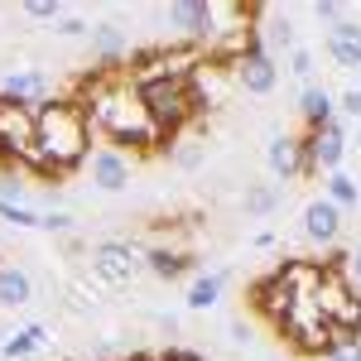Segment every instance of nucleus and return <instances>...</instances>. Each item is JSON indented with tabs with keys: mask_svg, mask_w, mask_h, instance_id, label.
<instances>
[{
	"mask_svg": "<svg viewBox=\"0 0 361 361\" xmlns=\"http://www.w3.org/2000/svg\"><path fill=\"white\" fill-rule=\"evenodd\" d=\"M78 106L87 111L92 130L111 140V149H135V154H154L164 149V130L154 126V116L145 106V92L130 82V73H92L82 82Z\"/></svg>",
	"mask_w": 361,
	"mask_h": 361,
	"instance_id": "f257e3e1",
	"label": "nucleus"
},
{
	"mask_svg": "<svg viewBox=\"0 0 361 361\" xmlns=\"http://www.w3.org/2000/svg\"><path fill=\"white\" fill-rule=\"evenodd\" d=\"M92 121L78 102H49L44 111H39V154H44V164H49V178H68V173H78V169L92 159Z\"/></svg>",
	"mask_w": 361,
	"mask_h": 361,
	"instance_id": "f03ea898",
	"label": "nucleus"
},
{
	"mask_svg": "<svg viewBox=\"0 0 361 361\" xmlns=\"http://www.w3.org/2000/svg\"><path fill=\"white\" fill-rule=\"evenodd\" d=\"M0 164H15L34 178H49V164L39 154V111L0 97Z\"/></svg>",
	"mask_w": 361,
	"mask_h": 361,
	"instance_id": "7ed1b4c3",
	"label": "nucleus"
},
{
	"mask_svg": "<svg viewBox=\"0 0 361 361\" xmlns=\"http://www.w3.org/2000/svg\"><path fill=\"white\" fill-rule=\"evenodd\" d=\"M342 265H347V255L323 260V284H318L313 304H318V313L333 323L337 337H361V289L347 279Z\"/></svg>",
	"mask_w": 361,
	"mask_h": 361,
	"instance_id": "20e7f679",
	"label": "nucleus"
},
{
	"mask_svg": "<svg viewBox=\"0 0 361 361\" xmlns=\"http://www.w3.org/2000/svg\"><path fill=\"white\" fill-rule=\"evenodd\" d=\"M140 92H145V106L154 116V126L164 130V140H178L202 116L188 82H154V87H140Z\"/></svg>",
	"mask_w": 361,
	"mask_h": 361,
	"instance_id": "39448f33",
	"label": "nucleus"
},
{
	"mask_svg": "<svg viewBox=\"0 0 361 361\" xmlns=\"http://www.w3.org/2000/svg\"><path fill=\"white\" fill-rule=\"evenodd\" d=\"M275 333L284 337L294 352H304V357H323V352L333 347V337H337L333 323L318 313V304H313V299H299V304L289 308V318L279 323Z\"/></svg>",
	"mask_w": 361,
	"mask_h": 361,
	"instance_id": "423d86ee",
	"label": "nucleus"
},
{
	"mask_svg": "<svg viewBox=\"0 0 361 361\" xmlns=\"http://www.w3.org/2000/svg\"><path fill=\"white\" fill-rule=\"evenodd\" d=\"M87 260H92V275L102 284H130L145 270V250H135L130 241H97L87 250Z\"/></svg>",
	"mask_w": 361,
	"mask_h": 361,
	"instance_id": "0eeeda50",
	"label": "nucleus"
},
{
	"mask_svg": "<svg viewBox=\"0 0 361 361\" xmlns=\"http://www.w3.org/2000/svg\"><path fill=\"white\" fill-rule=\"evenodd\" d=\"M304 149H308V178H328V173H337L342 169V159H347V149H352V140H347V121L337 116L333 126H323V130H308L304 135Z\"/></svg>",
	"mask_w": 361,
	"mask_h": 361,
	"instance_id": "6e6552de",
	"label": "nucleus"
},
{
	"mask_svg": "<svg viewBox=\"0 0 361 361\" xmlns=\"http://www.w3.org/2000/svg\"><path fill=\"white\" fill-rule=\"evenodd\" d=\"M164 25H173L183 34V44H212V34H217V10H212V0H173L164 10Z\"/></svg>",
	"mask_w": 361,
	"mask_h": 361,
	"instance_id": "1a4fd4ad",
	"label": "nucleus"
},
{
	"mask_svg": "<svg viewBox=\"0 0 361 361\" xmlns=\"http://www.w3.org/2000/svg\"><path fill=\"white\" fill-rule=\"evenodd\" d=\"M0 97L44 111V106L54 102V82H49L44 68H5V73H0Z\"/></svg>",
	"mask_w": 361,
	"mask_h": 361,
	"instance_id": "9d476101",
	"label": "nucleus"
},
{
	"mask_svg": "<svg viewBox=\"0 0 361 361\" xmlns=\"http://www.w3.org/2000/svg\"><path fill=\"white\" fill-rule=\"evenodd\" d=\"M188 87H193L197 111H207V106H226L231 92H236V73H231L226 63H217V58H202V63L193 68V78H188Z\"/></svg>",
	"mask_w": 361,
	"mask_h": 361,
	"instance_id": "9b49d317",
	"label": "nucleus"
},
{
	"mask_svg": "<svg viewBox=\"0 0 361 361\" xmlns=\"http://www.w3.org/2000/svg\"><path fill=\"white\" fill-rule=\"evenodd\" d=\"M231 73H236V87L250 92V97H270V92L279 87V68H275V58L260 49V39H255L246 54L231 63Z\"/></svg>",
	"mask_w": 361,
	"mask_h": 361,
	"instance_id": "f8f14e48",
	"label": "nucleus"
},
{
	"mask_svg": "<svg viewBox=\"0 0 361 361\" xmlns=\"http://www.w3.org/2000/svg\"><path fill=\"white\" fill-rule=\"evenodd\" d=\"M87 173H92V188H102V193H121V188H130L135 159H130L126 149H111V145H102V149H92V159H87Z\"/></svg>",
	"mask_w": 361,
	"mask_h": 361,
	"instance_id": "ddd939ff",
	"label": "nucleus"
},
{
	"mask_svg": "<svg viewBox=\"0 0 361 361\" xmlns=\"http://www.w3.org/2000/svg\"><path fill=\"white\" fill-rule=\"evenodd\" d=\"M265 164H270V173H275V178H284V183L308 178V149H304V140L275 130V135L265 140Z\"/></svg>",
	"mask_w": 361,
	"mask_h": 361,
	"instance_id": "4468645a",
	"label": "nucleus"
},
{
	"mask_svg": "<svg viewBox=\"0 0 361 361\" xmlns=\"http://www.w3.org/2000/svg\"><path fill=\"white\" fill-rule=\"evenodd\" d=\"M342 226H347V212L333 207L328 197H313L304 207V226H299V231H304L313 246H337V241H342Z\"/></svg>",
	"mask_w": 361,
	"mask_h": 361,
	"instance_id": "2eb2a0df",
	"label": "nucleus"
},
{
	"mask_svg": "<svg viewBox=\"0 0 361 361\" xmlns=\"http://www.w3.org/2000/svg\"><path fill=\"white\" fill-rule=\"evenodd\" d=\"M44 352H54V333L44 323H25V328L0 337V357L5 361H29V357H44Z\"/></svg>",
	"mask_w": 361,
	"mask_h": 361,
	"instance_id": "dca6fc26",
	"label": "nucleus"
},
{
	"mask_svg": "<svg viewBox=\"0 0 361 361\" xmlns=\"http://www.w3.org/2000/svg\"><path fill=\"white\" fill-rule=\"evenodd\" d=\"M328 58H333L342 73H361V20H337L328 29Z\"/></svg>",
	"mask_w": 361,
	"mask_h": 361,
	"instance_id": "f3484780",
	"label": "nucleus"
},
{
	"mask_svg": "<svg viewBox=\"0 0 361 361\" xmlns=\"http://www.w3.org/2000/svg\"><path fill=\"white\" fill-rule=\"evenodd\" d=\"M126 54H130V44H126V34H121V25H111V20L92 25V58L102 63L97 73H121V63H126Z\"/></svg>",
	"mask_w": 361,
	"mask_h": 361,
	"instance_id": "a211bd4d",
	"label": "nucleus"
},
{
	"mask_svg": "<svg viewBox=\"0 0 361 361\" xmlns=\"http://www.w3.org/2000/svg\"><path fill=\"white\" fill-rule=\"evenodd\" d=\"M250 304H255V313H265V318L279 328V323L289 318V308L299 304V299L284 289V279H279V275H270V279H260V284L250 289Z\"/></svg>",
	"mask_w": 361,
	"mask_h": 361,
	"instance_id": "6ab92c4d",
	"label": "nucleus"
},
{
	"mask_svg": "<svg viewBox=\"0 0 361 361\" xmlns=\"http://www.w3.org/2000/svg\"><path fill=\"white\" fill-rule=\"evenodd\" d=\"M299 121H304L308 130L333 126V121H337V97H333L323 82H308L304 92H299Z\"/></svg>",
	"mask_w": 361,
	"mask_h": 361,
	"instance_id": "aec40b11",
	"label": "nucleus"
},
{
	"mask_svg": "<svg viewBox=\"0 0 361 361\" xmlns=\"http://www.w3.org/2000/svg\"><path fill=\"white\" fill-rule=\"evenodd\" d=\"M145 270L154 279H178L188 270H197V260H193V250H183V246H149L145 250Z\"/></svg>",
	"mask_w": 361,
	"mask_h": 361,
	"instance_id": "412c9836",
	"label": "nucleus"
},
{
	"mask_svg": "<svg viewBox=\"0 0 361 361\" xmlns=\"http://www.w3.org/2000/svg\"><path fill=\"white\" fill-rule=\"evenodd\" d=\"M34 304V275L25 265H0V308H29Z\"/></svg>",
	"mask_w": 361,
	"mask_h": 361,
	"instance_id": "4be33fe9",
	"label": "nucleus"
},
{
	"mask_svg": "<svg viewBox=\"0 0 361 361\" xmlns=\"http://www.w3.org/2000/svg\"><path fill=\"white\" fill-rule=\"evenodd\" d=\"M222 289H226V275H222V270H212V275H193L188 299H183V304L193 308V313H207V308L222 304Z\"/></svg>",
	"mask_w": 361,
	"mask_h": 361,
	"instance_id": "5701e85b",
	"label": "nucleus"
},
{
	"mask_svg": "<svg viewBox=\"0 0 361 361\" xmlns=\"http://www.w3.org/2000/svg\"><path fill=\"white\" fill-rule=\"evenodd\" d=\"M323 197H328L333 207H342V212L361 207V188H357V178H352L347 169H337V173H328V178H323Z\"/></svg>",
	"mask_w": 361,
	"mask_h": 361,
	"instance_id": "b1692460",
	"label": "nucleus"
},
{
	"mask_svg": "<svg viewBox=\"0 0 361 361\" xmlns=\"http://www.w3.org/2000/svg\"><path fill=\"white\" fill-rule=\"evenodd\" d=\"M275 207H279L275 183H246V193H241V212L246 217H275Z\"/></svg>",
	"mask_w": 361,
	"mask_h": 361,
	"instance_id": "393cba45",
	"label": "nucleus"
},
{
	"mask_svg": "<svg viewBox=\"0 0 361 361\" xmlns=\"http://www.w3.org/2000/svg\"><path fill=\"white\" fill-rule=\"evenodd\" d=\"M173 164L183 169V173H197V169L207 164V145L193 140V135H178L173 140Z\"/></svg>",
	"mask_w": 361,
	"mask_h": 361,
	"instance_id": "a878e982",
	"label": "nucleus"
},
{
	"mask_svg": "<svg viewBox=\"0 0 361 361\" xmlns=\"http://www.w3.org/2000/svg\"><path fill=\"white\" fill-rule=\"evenodd\" d=\"M20 15H25V20H39V25H49V20H63V5H58V0H25V5H20Z\"/></svg>",
	"mask_w": 361,
	"mask_h": 361,
	"instance_id": "bb28decb",
	"label": "nucleus"
},
{
	"mask_svg": "<svg viewBox=\"0 0 361 361\" xmlns=\"http://www.w3.org/2000/svg\"><path fill=\"white\" fill-rule=\"evenodd\" d=\"M0 222H10L15 231H29V226H39L44 217H39V212H29V207H20V202H0Z\"/></svg>",
	"mask_w": 361,
	"mask_h": 361,
	"instance_id": "cd10ccee",
	"label": "nucleus"
},
{
	"mask_svg": "<svg viewBox=\"0 0 361 361\" xmlns=\"http://www.w3.org/2000/svg\"><path fill=\"white\" fill-rule=\"evenodd\" d=\"M323 361H361V337H333Z\"/></svg>",
	"mask_w": 361,
	"mask_h": 361,
	"instance_id": "c85d7f7f",
	"label": "nucleus"
},
{
	"mask_svg": "<svg viewBox=\"0 0 361 361\" xmlns=\"http://www.w3.org/2000/svg\"><path fill=\"white\" fill-rule=\"evenodd\" d=\"M289 73H294V78H304V82H313V49L299 44V49L289 54Z\"/></svg>",
	"mask_w": 361,
	"mask_h": 361,
	"instance_id": "c756f323",
	"label": "nucleus"
},
{
	"mask_svg": "<svg viewBox=\"0 0 361 361\" xmlns=\"http://www.w3.org/2000/svg\"><path fill=\"white\" fill-rule=\"evenodd\" d=\"M313 20L333 29L337 20H347V5H337V0H318V5H313Z\"/></svg>",
	"mask_w": 361,
	"mask_h": 361,
	"instance_id": "7c9ffc66",
	"label": "nucleus"
},
{
	"mask_svg": "<svg viewBox=\"0 0 361 361\" xmlns=\"http://www.w3.org/2000/svg\"><path fill=\"white\" fill-rule=\"evenodd\" d=\"M337 116H352V121H361V87L337 92Z\"/></svg>",
	"mask_w": 361,
	"mask_h": 361,
	"instance_id": "2f4dec72",
	"label": "nucleus"
},
{
	"mask_svg": "<svg viewBox=\"0 0 361 361\" xmlns=\"http://www.w3.org/2000/svg\"><path fill=\"white\" fill-rule=\"evenodd\" d=\"M39 226H44L49 236H73V226H78V222H73L68 212H44V222H39Z\"/></svg>",
	"mask_w": 361,
	"mask_h": 361,
	"instance_id": "473e14b6",
	"label": "nucleus"
},
{
	"mask_svg": "<svg viewBox=\"0 0 361 361\" xmlns=\"http://www.w3.org/2000/svg\"><path fill=\"white\" fill-rule=\"evenodd\" d=\"M0 202H20V207H25V183H20V173H5V178H0Z\"/></svg>",
	"mask_w": 361,
	"mask_h": 361,
	"instance_id": "72a5a7b5",
	"label": "nucleus"
},
{
	"mask_svg": "<svg viewBox=\"0 0 361 361\" xmlns=\"http://www.w3.org/2000/svg\"><path fill=\"white\" fill-rule=\"evenodd\" d=\"M226 337H231V347H250V342H255V328H250L246 318H231V328H226Z\"/></svg>",
	"mask_w": 361,
	"mask_h": 361,
	"instance_id": "f704fd0d",
	"label": "nucleus"
},
{
	"mask_svg": "<svg viewBox=\"0 0 361 361\" xmlns=\"http://www.w3.org/2000/svg\"><path fill=\"white\" fill-rule=\"evenodd\" d=\"M58 34H63V39H78V34H92V25H87L82 15H68V20H58Z\"/></svg>",
	"mask_w": 361,
	"mask_h": 361,
	"instance_id": "c9c22d12",
	"label": "nucleus"
},
{
	"mask_svg": "<svg viewBox=\"0 0 361 361\" xmlns=\"http://www.w3.org/2000/svg\"><path fill=\"white\" fill-rule=\"evenodd\" d=\"M342 270H347V279H352V284L361 289V246L347 250V265H342Z\"/></svg>",
	"mask_w": 361,
	"mask_h": 361,
	"instance_id": "e433bc0d",
	"label": "nucleus"
},
{
	"mask_svg": "<svg viewBox=\"0 0 361 361\" xmlns=\"http://www.w3.org/2000/svg\"><path fill=\"white\" fill-rule=\"evenodd\" d=\"M159 361H202V357H197V352H164Z\"/></svg>",
	"mask_w": 361,
	"mask_h": 361,
	"instance_id": "4c0bfd02",
	"label": "nucleus"
},
{
	"mask_svg": "<svg viewBox=\"0 0 361 361\" xmlns=\"http://www.w3.org/2000/svg\"><path fill=\"white\" fill-rule=\"evenodd\" d=\"M116 361H159V357H149V352H130V357H116Z\"/></svg>",
	"mask_w": 361,
	"mask_h": 361,
	"instance_id": "58836bf2",
	"label": "nucleus"
},
{
	"mask_svg": "<svg viewBox=\"0 0 361 361\" xmlns=\"http://www.w3.org/2000/svg\"><path fill=\"white\" fill-rule=\"evenodd\" d=\"M352 145H357V149H361V126H357V140H352Z\"/></svg>",
	"mask_w": 361,
	"mask_h": 361,
	"instance_id": "ea45409f",
	"label": "nucleus"
}]
</instances>
